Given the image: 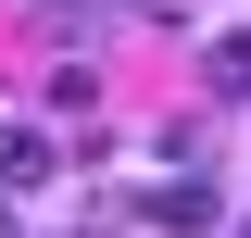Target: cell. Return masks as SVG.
I'll return each instance as SVG.
<instances>
[{
    "label": "cell",
    "instance_id": "6da1fadb",
    "mask_svg": "<svg viewBox=\"0 0 251 238\" xmlns=\"http://www.w3.org/2000/svg\"><path fill=\"white\" fill-rule=\"evenodd\" d=\"M63 176V150L38 138V125H0V201H13V188H50Z\"/></svg>",
    "mask_w": 251,
    "mask_h": 238
},
{
    "label": "cell",
    "instance_id": "7a4b0ae2",
    "mask_svg": "<svg viewBox=\"0 0 251 238\" xmlns=\"http://www.w3.org/2000/svg\"><path fill=\"white\" fill-rule=\"evenodd\" d=\"M151 226H214V188H201V176H163L151 188Z\"/></svg>",
    "mask_w": 251,
    "mask_h": 238
},
{
    "label": "cell",
    "instance_id": "3957f363",
    "mask_svg": "<svg viewBox=\"0 0 251 238\" xmlns=\"http://www.w3.org/2000/svg\"><path fill=\"white\" fill-rule=\"evenodd\" d=\"M201 75H214L226 100H251V38H214V50H201Z\"/></svg>",
    "mask_w": 251,
    "mask_h": 238
},
{
    "label": "cell",
    "instance_id": "277c9868",
    "mask_svg": "<svg viewBox=\"0 0 251 238\" xmlns=\"http://www.w3.org/2000/svg\"><path fill=\"white\" fill-rule=\"evenodd\" d=\"M0 238H13V201H0Z\"/></svg>",
    "mask_w": 251,
    "mask_h": 238
},
{
    "label": "cell",
    "instance_id": "5b68a950",
    "mask_svg": "<svg viewBox=\"0 0 251 238\" xmlns=\"http://www.w3.org/2000/svg\"><path fill=\"white\" fill-rule=\"evenodd\" d=\"M239 238H251V226H239Z\"/></svg>",
    "mask_w": 251,
    "mask_h": 238
}]
</instances>
